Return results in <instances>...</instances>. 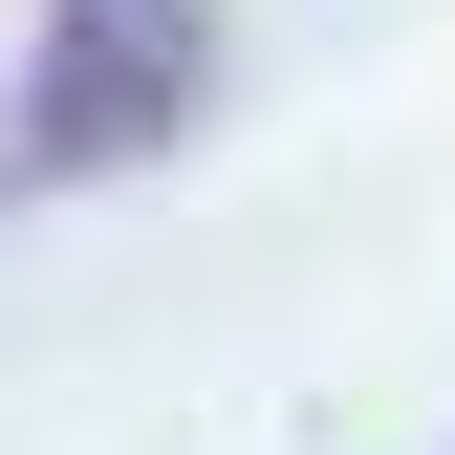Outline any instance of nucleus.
I'll return each instance as SVG.
<instances>
[{
    "label": "nucleus",
    "mask_w": 455,
    "mask_h": 455,
    "mask_svg": "<svg viewBox=\"0 0 455 455\" xmlns=\"http://www.w3.org/2000/svg\"><path fill=\"white\" fill-rule=\"evenodd\" d=\"M196 108H217V0H44V66L0 87V196L152 174Z\"/></svg>",
    "instance_id": "obj_1"
}]
</instances>
